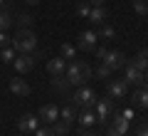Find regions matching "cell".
<instances>
[{"instance_id":"33","label":"cell","mask_w":148,"mask_h":136,"mask_svg":"<svg viewBox=\"0 0 148 136\" xmlns=\"http://www.w3.org/2000/svg\"><path fill=\"white\" fill-rule=\"evenodd\" d=\"M106 136H121V134H119V131L114 129V126H109V129H106Z\"/></svg>"},{"instance_id":"23","label":"cell","mask_w":148,"mask_h":136,"mask_svg":"<svg viewBox=\"0 0 148 136\" xmlns=\"http://www.w3.org/2000/svg\"><path fill=\"white\" fill-rule=\"evenodd\" d=\"M52 84H54V89H57V92H69V87H72V84H69V79L64 77H52Z\"/></svg>"},{"instance_id":"6","label":"cell","mask_w":148,"mask_h":136,"mask_svg":"<svg viewBox=\"0 0 148 136\" xmlns=\"http://www.w3.org/2000/svg\"><path fill=\"white\" fill-rule=\"evenodd\" d=\"M111 111H114V99H96L94 104V114H96V121H106L111 116Z\"/></svg>"},{"instance_id":"20","label":"cell","mask_w":148,"mask_h":136,"mask_svg":"<svg viewBox=\"0 0 148 136\" xmlns=\"http://www.w3.org/2000/svg\"><path fill=\"white\" fill-rule=\"evenodd\" d=\"M59 119L67 121V124H72V121L77 119V111H74V106H72V104H69V106H62V109H59Z\"/></svg>"},{"instance_id":"36","label":"cell","mask_w":148,"mask_h":136,"mask_svg":"<svg viewBox=\"0 0 148 136\" xmlns=\"http://www.w3.org/2000/svg\"><path fill=\"white\" fill-rule=\"evenodd\" d=\"M27 5H37V3H40V0H25Z\"/></svg>"},{"instance_id":"30","label":"cell","mask_w":148,"mask_h":136,"mask_svg":"<svg viewBox=\"0 0 148 136\" xmlns=\"http://www.w3.org/2000/svg\"><path fill=\"white\" fill-rule=\"evenodd\" d=\"M136 136H148V124H146V121L136 124Z\"/></svg>"},{"instance_id":"22","label":"cell","mask_w":148,"mask_h":136,"mask_svg":"<svg viewBox=\"0 0 148 136\" xmlns=\"http://www.w3.org/2000/svg\"><path fill=\"white\" fill-rule=\"evenodd\" d=\"M32 22H35V17L27 15V12H22V15H17L15 25H17V30H25V27H32Z\"/></svg>"},{"instance_id":"1","label":"cell","mask_w":148,"mask_h":136,"mask_svg":"<svg viewBox=\"0 0 148 136\" xmlns=\"http://www.w3.org/2000/svg\"><path fill=\"white\" fill-rule=\"evenodd\" d=\"M91 74H94V69H91L86 62H82V59H72V62L67 64L64 77L69 79V84H72V87H84L86 79H91Z\"/></svg>"},{"instance_id":"31","label":"cell","mask_w":148,"mask_h":136,"mask_svg":"<svg viewBox=\"0 0 148 136\" xmlns=\"http://www.w3.org/2000/svg\"><path fill=\"white\" fill-rule=\"evenodd\" d=\"M8 45H10V37H8L5 32L0 30V47H8Z\"/></svg>"},{"instance_id":"11","label":"cell","mask_w":148,"mask_h":136,"mask_svg":"<svg viewBox=\"0 0 148 136\" xmlns=\"http://www.w3.org/2000/svg\"><path fill=\"white\" fill-rule=\"evenodd\" d=\"M96 32H91V30H84L79 35V47L84 50V52H94V47H96Z\"/></svg>"},{"instance_id":"13","label":"cell","mask_w":148,"mask_h":136,"mask_svg":"<svg viewBox=\"0 0 148 136\" xmlns=\"http://www.w3.org/2000/svg\"><path fill=\"white\" fill-rule=\"evenodd\" d=\"M10 92H12V94H17V97H27L32 89H30V84H27L22 77H12L10 79Z\"/></svg>"},{"instance_id":"10","label":"cell","mask_w":148,"mask_h":136,"mask_svg":"<svg viewBox=\"0 0 148 136\" xmlns=\"http://www.w3.org/2000/svg\"><path fill=\"white\" fill-rule=\"evenodd\" d=\"M47 72H49V77H62L67 72V59L64 57H52L47 62Z\"/></svg>"},{"instance_id":"26","label":"cell","mask_w":148,"mask_h":136,"mask_svg":"<svg viewBox=\"0 0 148 136\" xmlns=\"http://www.w3.org/2000/svg\"><path fill=\"white\" fill-rule=\"evenodd\" d=\"M114 35H116V30H114L111 25H101L99 32H96V37H101V40H111Z\"/></svg>"},{"instance_id":"32","label":"cell","mask_w":148,"mask_h":136,"mask_svg":"<svg viewBox=\"0 0 148 136\" xmlns=\"http://www.w3.org/2000/svg\"><path fill=\"white\" fill-rule=\"evenodd\" d=\"M35 136H54V131H52V129H37Z\"/></svg>"},{"instance_id":"27","label":"cell","mask_w":148,"mask_h":136,"mask_svg":"<svg viewBox=\"0 0 148 136\" xmlns=\"http://www.w3.org/2000/svg\"><path fill=\"white\" fill-rule=\"evenodd\" d=\"M59 52H62L59 57H64V59H74V55H77V50H74V45H69V42H64Z\"/></svg>"},{"instance_id":"35","label":"cell","mask_w":148,"mask_h":136,"mask_svg":"<svg viewBox=\"0 0 148 136\" xmlns=\"http://www.w3.org/2000/svg\"><path fill=\"white\" fill-rule=\"evenodd\" d=\"M82 136H101V134H94V131H84L82 129Z\"/></svg>"},{"instance_id":"29","label":"cell","mask_w":148,"mask_h":136,"mask_svg":"<svg viewBox=\"0 0 148 136\" xmlns=\"http://www.w3.org/2000/svg\"><path fill=\"white\" fill-rule=\"evenodd\" d=\"M89 10H91V5L86 3V0H79V3H77V15H82V17H89Z\"/></svg>"},{"instance_id":"19","label":"cell","mask_w":148,"mask_h":136,"mask_svg":"<svg viewBox=\"0 0 148 136\" xmlns=\"http://www.w3.org/2000/svg\"><path fill=\"white\" fill-rule=\"evenodd\" d=\"M0 59H3L5 64H12V62H15V47H12V45L0 47Z\"/></svg>"},{"instance_id":"9","label":"cell","mask_w":148,"mask_h":136,"mask_svg":"<svg viewBox=\"0 0 148 136\" xmlns=\"http://www.w3.org/2000/svg\"><path fill=\"white\" fill-rule=\"evenodd\" d=\"M126 92H128V84L123 79H111L109 82V97L111 99H123Z\"/></svg>"},{"instance_id":"3","label":"cell","mask_w":148,"mask_h":136,"mask_svg":"<svg viewBox=\"0 0 148 136\" xmlns=\"http://www.w3.org/2000/svg\"><path fill=\"white\" fill-rule=\"evenodd\" d=\"M96 104V92L91 87H79L72 94V106H82V109H91Z\"/></svg>"},{"instance_id":"18","label":"cell","mask_w":148,"mask_h":136,"mask_svg":"<svg viewBox=\"0 0 148 136\" xmlns=\"http://www.w3.org/2000/svg\"><path fill=\"white\" fill-rule=\"evenodd\" d=\"M77 119H79V124H82V129H86V126H91L96 121V114L91 109H82V114L77 116Z\"/></svg>"},{"instance_id":"4","label":"cell","mask_w":148,"mask_h":136,"mask_svg":"<svg viewBox=\"0 0 148 136\" xmlns=\"http://www.w3.org/2000/svg\"><path fill=\"white\" fill-rule=\"evenodd\" d=\"M101 62H104V64H109V67L114 69V72H116V69H123V67H126V62H128V59H126V55H123L121 50H106V55L101 57Z\"/></svg>"},{"instance_id":"28","label":"cell","mask_w":148,"mask_h":136,"mask_svg":"<svg viewBox=\"0 0 148 136\" xmlns=\"http://www.w3.org/2000/svg\"><path fill=\"white\" fill-rule=\"evenodd\" d=\"M133 10L138 15H148V0H133Z\"/></svg>"},{"instance_id":"16","label":"cell","mask_w":148,"mask_h":136,"mask_svg":"<svg viewBox=\"0 0 148 136\" xmlns=\"http://www.w3.org/2000/svg\"><path fill=\"white\" fill-rule=\"evenodd\" d=\"M128 62H131V64H133L136 69L146 72V69H148V50H141V52H138V55H136L133 59H128Z\"/></svg>"},{"instance_id":"2","label":"cell","mask_w":148,"mask_h":136,"mask_svg":"<svg viewBox=\"0 0 148 136\" xmlns=\"http://www.w3.org/2000/svg\"><path fill=\"white\" fill-rule=\"evenodd\" d=\"M10 45L15 47V52L20 55H32L37 47V35L32 32V27H25V30H17L15 37L10 40Z\"/></svg>"},{"instance_id":"17","label":"cell","mask_w":148,"mask_h":136,"mask_svg":"<svg viewBox=\"0 0 148 136\" xmlns=\"http://www.w3.org/2000/svg\"><path fill=\"white\" fill-rule=\"evenodd\" d=\"M111 126H114V129H116V131H119L121 136H126V131H128V119L123 116V111H121V114H116V116H114V124H111Z\"/></svg>"},{"instance_id":"12","label":"cell","mask_w":148,"mask_h":136,"mask_svg":"<svg viewBox=\"0 0 148 136\" xmlns=\"http://www.w3.org/2000/svg\"><path fill=\"white\" fill-rule=\"evenodd\" d=\"M12 64H15V69L20 74H25V72H30V69L35 67V55H17Z\"/></svg>"},{"instance_id":"25","label":"cell","mask_w":148,"mask_h":136,"mask_svg":"<svg viewBox=\"0 0 148 136\" xmlns=\"http://www.w3.org/2000/svg\"><path fill=\"white\" fill-rule=\"evenodd\" d=\"M94 74H96V77H99V79H109V77H111V74H114V69H111V67H109V64H104V62H101V64H99V67H96V69H94Z\"/></svg>"},{"instance_id":"34","label":"cell","mask_w":148,"mask_h":136,"mask_svg":"<svg viewBox=\"0 0 148 136\" xmlns=\"http://www.w3.org/2000/svg\"><path fill=\"white\" fill-rule=\"evenodd\" d=\"M86 3H89L91 8H96V5H104V0H86Z\"/></svg>"},{"instance_id":"7","label":"cell","mask_w":148,"mask_h":136,"mask_svg":"<svg viewBox=\"0 0 148 136\" xmlns=\"http://www.w3.org/2000/svg\"><path fill=\"white\" fill-rule=\"evenodd\" d=\"M17 129H20L22 134H35V131L40 129V116L37 114H25L17 121Z\"/></svg>"},{"instance_id":"14","label":"cell","mask_w":148,"mask_h":136,"mask_svg":"<svg viewBox=\"0 0 148 136\" xmlns=\"http://www.w3.org/2000/svg\"><path fill=\"white\" fill-rule=\"evenodd\" d=\"M86 20H89L91 25H104V22H106V8H104V5L91 8V10H89V17H86Z\"/></svg>"},{"instance_id":"5","label":"cell","mask_w":148,"mask_h":136,"mask_svg":"<svg viewBox=\"0 0 148 136\" xmlns=\"http://www.w3.org/2000/svg\"><path fill=\"white\" fill-rule=\"evenodd\" d=\"M123 82H126V84H133V87H143L146 79H143V72H141V69H136L131 62H126V67H123Z\"/></svg>"},{"instance_id":"15","label":"cell","mask_w":148,"mask_h":136,"mask_svg":"<svg viewBox=\"0 0 148 136\" xmlns=\"http://www.w3.org/2000/svg\"><path fill=\"white\" fill-rule=\"evenodd\" d=\"M133 104L141 106V109H148V89L146 87H138L133 92Z\"/></svg>"},{"instance_id":"21","label":"cell","mask_w":148,"mask_h":136,"mask_svg":"<svg viewBox=\"0 0 148 136\" xmlns=\"http://www.w3.org/2000/svg\"><path fill=\"white\" fill-rule=\"evenodd\" d=\"M12 22H15V20H12V15H10V12H8V10H0V30H3V32H8V30L12 27Z\"/></svg>"},{"instance_id":"37","label":"cell","mask_w":148,"mask_h":136,"mask_svg":"<svg viewBox=\"0 0 148 136\" xmlns=\"http://www.w3.org/2000/svg\"><path fill=\"white\" fill-rule=\"evenodd\" d=\"M25 136H27V134H25Z\"/></svg>"},{"instance_id":"24","label":"cell","mask_w":148,"mask_h":136,"mask_svg":"<svg viewBox=\"0 0 148 136\" xmlns=\"http://www.w3.org/2000/svg\"><path fill=\"white\" fill-rule=\"evenodd\" d=\"M52 131H54V136H69V124H67V121H62V119H57Z\"/></svg>"},{"instance_id":"8","label":"cell","mask_w":148,"mask_h":136,"mask_svg":"<svg viewBox=\"0 0 148 136\" xmlns=\"http://www.w3.org/2000/svg\"><path fill=\"white\" fill-rule=\"evenodd\" d=\"M37 116H40V121H45V124H54V121L59 119V106L57 104H42Z\"/></svg>"}]
</instances>
